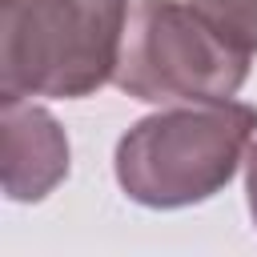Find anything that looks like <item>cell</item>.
I'll return each instance as SVG.
<instances>
[{
	"mask_svg": "<svg viewBox=\"0 0 257 257\" xmlns=\"http://www.w3.org/2000/svg\"><path fill=\"white\" fill-rule=\"evenodd\" d=\"M253 133L257 108L233 96L161 108L116 141V185L145 209L201 205L237 177Z\"/></svg>",
	"mask_w": 257,
	"mask_h": 257,
	"instance_id": "1",
	"label": "cell"
},
{
	"mask_svg": "<svg viewBox=\"0 0 257 257\" xmlns=\"http://www.w3.org/2000/svg\"><path fill=\"white\" fill-rule=\"evenodd\" d=\"M128 0H4L0 96L80 100L112 80Z\"/></svg>",
	"mask_w": 257,
	"mask_h": 257,
	"instance_id": "2",
	"label": "cell"
},
{
	"mask_svg": "<svg viewBox=\"0 0 257 257\" xmlns=\"http://www.w3.org/2000/svg\"><path fill=\"white\" fill-rule=\"evenodd\" d=\"M249 60L201 8L181 0H137L128 8L112 84L145 104L229 100L249 80Z\"/></svg>",
	"mask_w": 257,
	"mask_h": 257,
	"instance_id": "3",
	"label": "cell"
},
{
	"mask_svg": "<svg viewBox=\"0 0 257 257\" xmlns=\"http://www.w3.org/2000/svg\"><path fill=\"white\" fill-rule=\"evenodd\" d=\"M68 137L60 120L28 96H0V173L8 201H44L68 177Z\"/></svg>",
	"mask_w": 257,
	"mask_h": 257,
	"instance_id": "4",
	"label": "cell"
},
{
	"mask_svg": "<svg viewBox=\"0 0 257 257\" xmlns=\"http://www.w3.org/2000/svg\"><path fill=\"white\" fill-rule=\"evenodd\" d=\"M189 4L201 8L245 52H257V0H189Z\"/></svg>",
	"mask_w": 257,
	"mask_h": 257,
	"instance_id": "5",
	"label": "cell"
},
{
	"mask_svg": "<svg viewBox=\"0 0 257 257\" xmlns=\"http://www.w3.org/2000/svg\"><path fill=\"white\" fill-rule=\"evenodd\" d=\"M245 193H249V213H253V225H257V141L245 153Z\"/></svg>",
	"mask_w": 257,
	"mask_h": 257,
	"instance_id": "6",
	"label": "cell"
}]
</instances>
